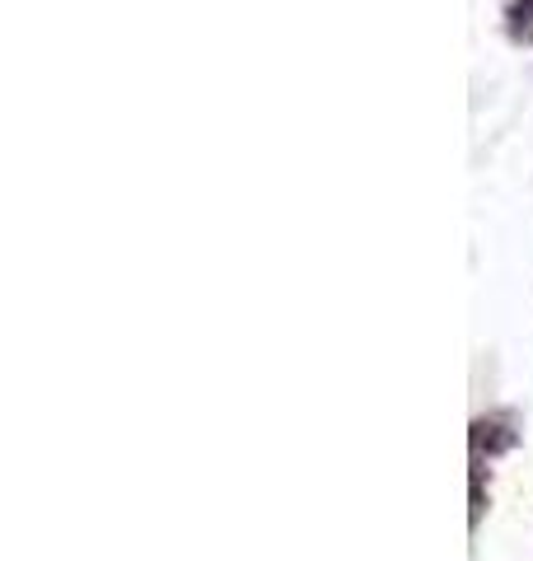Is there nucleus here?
<instances>
[{"label": "nucleus", "mask_w": 533, "mask_h": 561, "mask_svg": "<svg viewBox=\"0 0 533 561\" xmlns=\"http://www.w3.org/2000/svg\"><path fill=\"white\" fill-rule=\"evenodd\" d=\"M514 20H520L524 38H533V0H514Z\"/></svg>", "instance_id": "1"}]
</instances>
